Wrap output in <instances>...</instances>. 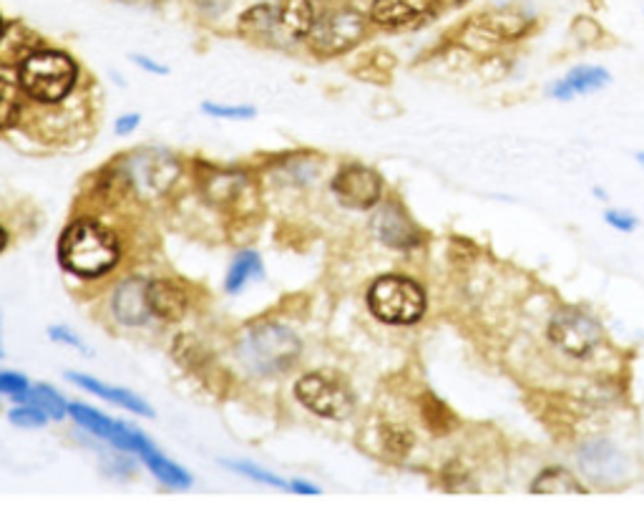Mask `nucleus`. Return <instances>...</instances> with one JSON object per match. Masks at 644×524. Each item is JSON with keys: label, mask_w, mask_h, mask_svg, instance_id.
Returning a JSON list of instances; mask_svg holds the SVG:
<instances>
[{"label": "nucleus", "mask_w": 644, "mask_h": 524, "mask_svg": "<svg viewBox=\"0 0 644 524\" xmlns=\"http://www.w3.org/2000/svg\"><path fill=\"white\" fill-rule=\"evenodd\" d=\"M59 260L78 278H101L116 268L119 242L101 222L76 220L61 235Z\"/></svg>", "instance_id": "obj_1"}, {"label": "nucleus", "mask_w": 644, "mask_h": 524, "mask_svg": "<svg viewBox=\"0 0 644 524\" xmlns=\"http://www.w3.org/2000/svg\"><path fill=\"white\" fill-rule=\"evenodd\" d=\"M300 351L302 343L297 333L277 326V322H262V326L249 328L237 345L239 361L257 376L285 374L300 358Z\"/></svg>", "instance_id": "obj_2"}, {"label": "nucleus", "mask_w": 644, "mask_h": 524, "mask_svg": "<svg viewBox=\"0 0 644 524\" xmlns=\"http://www.w3.org/2000/svg\"><path fill=\"white\" fill-rule=\"evenodd\" d=\"M21 86L30 99L53 103L71 94L76 84V63L61 51L30 53L21 63Z\"/></svg>", "instance_id": "obj_3"}, {"label": "nucleus", "mask_w": 644, "mask_h": 524, "mask_svg": "<svg viewBox=\"0 0 644 524\" xmlns=\"http://www.w3.org/2000/svg\"><path fill=\"white\" fill-rule=\"evenodd\" d=\"M368 305L377 320L391 326H410L425 313V293L410 278L385 276L370 288Z\"/></svg>", "instance_id": "obj_4"}, {"label": "nucleus", "mask_w": 644, "mask_h": 524, "mask_svg": "<svg viewBox=\"0 0 644 524\" xmlns=\"http://www.w3.org/2000/svg\"><path fill=\"white\" fill-rule=\"evenodd\" d=\"M297 399L305 409H310L312 414L335 418V422H343L352 414L356 409V397L345 386L340 378L327 376V374H308L302 376L295 386Z\"/></svg>", "instance_id": "obj_5"}, {"label": "nucleus", "mask_w": 644, "mask_h": 524, "mask_svg": "<svg viewBox=\"0 0 644 524\" xmlns=\"http://www.w3.org/2000/svg\"><path fill=\"white\" fill-rule=\"evenodd\" d=\"M362 36H366V19L350 8H337V11H330L315 21L308 38L318 53L337 56L358 46Z\"/></svg>", "instance_id": "obj_6"}, {"label": "nucleus", "mask_w": 644, "mask_h": 524, "mask_svg": "<svg viewBox=\"0 0 644 524\" xmlns=\"http://www.w3.org/2000/svg\"><path fill=\"white\" fill-rule=\"evenodd\" d=\"M69 414L74 416V422L81 426V429L91 431L94 437H99L103 441H109L111 447L119 451H128V454H139L141 459L154 451L157 447L151 443L141 431L132 429L124 422H114V418L99 414V411L91 406H84V403H71Z\"/></svg>", "instance_id": "obj_7"}, {"label": "nucleus", "mask_w": 644, "mask_h": 524, "mask_svg": "<svg viewBox=\"0 0 644 524\" xmlns=\"http://www.w3.org/2000/svg\"><path fill=\"white\" fill-rule=\"evenodd\" d=\"M128 182L136 192L147 197H157L166 192L179 176V161L164 149L136 151L126 167Z\"/></svg>", "instance_id": "obj_8"}, {"label": "nucleus", "mask_w": 644, "mask_h": 524, "mask_svg": "<svg viewBox=\"0 0 644 524\" xmlns=\"http://www.w3.org/2000/svg\"><path fill=\"white\" fill-rule=\"evenodd\" d=\"M552 341L571 356H590L602 343V330L594 318L577 308H564L552 320Z\"/></svg>", "instance_id": "obj_9"}, {"label": "nucleus", "mask_w": 644, "mask_h": 524, "mask_svg": "<svg viewBox=\"0 0 644 524\" xmlns=\"http://www.w3.org/2000/svg\"><path fill=\"white\" fill-rule=\"evenodd\" d=\"M381 176L362 164L343 167L333 180V192L343 207L370 209L381 199Z\"/></svg>", "instance_id": "obj_10"}, {"label": "nucleus", "mask_w": 644, "mask_h": 524, "mask_svg": "<svg viewBox=\"0 0 644 524\" xmlns=\"http://www.w3.org/2000/svg\"><path fill=\"white\" fill-rule=\"evenodd\" d=\"M149 282L141 278H128L121 282L114 290V301H111V308H114V316L124 326H147V322L154 318L149 305L147 295Z\"/></svg>", "instance_id": "obj_11"}, {"label": "nucleus", "mask_w": 644, "mask_h": 524, "mask_svg": "<svg viewBox=\"0 0 644 524\" xmlns=\"http://www.w3.org/2000/svg\"><path fill=\"white\" fill-rule=\"evenodd\" d=\"M436 0H373V21L383 28H406L429 19Z\"/></svg>", "instance_id": "obj_12"}, {"label": "nucleus", "mask_w": 644, "mask_h": 524, "mask_svg": "<svg viewBox=\"0 0 644 524\" xmlns=\"http://www.w3.org/2000/svg\"><path fill=\"white\" fill-rule=\"evenodd\" d=\"M147 295H149L151 313H154V318H159V320L176 322V320H182V316L189 308L187 293H184V288L174 280L149 282Z\"/></svg>", "instance_id": "obj_13"}, {"label": "nucleus", "mask_w": 644, "mask_h": 524, "mask_svg": "<svg viewBox=\"0 0 644 524\" xmlns=\"http://www.w3.org/2000/svg\"><path fill=\"white\" fill-rule=\"evenodd\" d=\"M66 378H69L71 383L81 386V389H84V391H91V393H96V397H101V399H107L111 403H116V406H121V409L132 411V414L154 416V411H151L149 403L144 401L141 397H136V393H132V391L116 389V386L103 383V381H99V378H94V376L76 374V370H74V374H66Z\"/></svg>", "instance_id": "obj_14"}, {"label": "nucleus", "mask_w": 644, "mask_h": 524, "mask_svg": "<svg viewBox=\"0 0 644 524\" xmlns=\"http://www.w3.org/2000/svg\"><path fill=\"white\" fill-rule=\"evenodd\" d=\"M377 235L391 247H413L418 245V230L398 207H385L375 220Z\"/></svg>", "instance_id": "obj_15"}, {"label": "nucleus", "mask_w": 644, "mask_h": 524, "mask_svg": "<svg viewBox=\"0 0 644 524\" xmlns=\"http://www.w3.org/2000/svg\"><path fill=\"white\" fill-rule=\"evenodd\" d=\"M277 26L293 38L310 36L315 26V11H312L310 0H277L275 3Z\"/></svg>", "instance_id": "obj_16"}, {"label": "nucleus", "mask_w": 644, "mask_h": 524, "mask_svg": "<svg viewBox=\"0 0 644 524\" xmlns=\"http://www.w3.org/2000/svg\"><path fill=\"white\" fill-rule=\"evenodd\" d=\"M262 272V257L257 255L255 249H245V253H239L235 260H232L224 288H227V293L237 295L249 285V282L260 280Z\"/></svg>", "instance_id": "obj_17"}, {"label": "nucleus", "mask_w": 644, "mask_h": 524, "mask_svg": "<svg viewBox=\"0 0 644 524\" xmlns=\"http://www.w3.org/2000/svg\"><path fill=\"white\" fill-rule=\"evenodd\" d=\"M15 401H18V403H30V406H36V409L44 411L46 416H51L53 422H59V418H63V416L69 414L66 399H63L61 393L55 391V389H51V386H44V383L28 386V389L23 391L21 397H15Z\"/></svg>", "instance_id": "obj_18"}, {"label": "nucleus", "mask_w": 644, "mask_h": 524, "mask_svg": "<svg viewBox=\"0 0 644 524\" xmlns=\"http://www.w3.org/2000/svg\"><path fill=\"white\" fill-rule=\"evenodd\" d=\"M144 464L149 466V472L154 474V477L164 484V487H172V489H187L191 484L189 472H184L179 464L172 462V459H166L161 451H149L147 456H144Z\"/></svg>", "instance_id": "obj_19"}, {"label": "nucleus", "mask_w": 644, "mask_h": 524, "mask_svg": "<svg viewBox=\"0 0 644 524\" xmlns=\"http://www.w3.org/2000/svg\"><path fill=\"white\" fill-rule=\"evenodd\" d=\"M536 495H584V487H579V482L564 470H549L534 484Z\"/></svg>", "instance_id": "obj_20"}, {"label": "nucleus", "mask_w": 644, "mask_h": 524, "mask_svg": "<svg viewBox=\"0 0 644 524\" xmlns=\"http://www.w3.org/2000/svg\"><path fill=\"white\" fill-rule=\"evenodd\" d=\"M604 81H607V74L599 69H579L564 84H559V88H554V94L561 96V99H569L571 94L592 92V88L604 86Z\"/></svg>", "instance_id": "obj_21"}, {"label": "nucleus", "mask_w": 644, "mask_h": 524, "mask_svg": "<svg viewBox=\"0 0 644 524\" xmlns=\"http://www.w3.org/2000/svg\"><path fill=\"white\" fill-rule=\"evenodd\" d=\"M21 111L18 88H15L8 78H0V129H8L15 124Z\"/></svg>", "instance_id": "obj_22"}, {"label": "nucleus", "mask_w": 644, "mask_h": 524, "mask_svg": "<svg viewBox=\"0 0 644 524\" xmlns=\"http://www.w3.org/2000/svg\"><path fill=\"white\" fill-rule=\"evenodd\" d=\"M242 187H245V180H242L239 174H216L214 180H209L207 184L209 197L220 202V205H227V202L235 199Z\"/></svg>", "instance_id": "obj_23"}, {"label": "nucleus", "mask_w": 644, "mask_h": 524, "mask_svg": "<svg viewBox=\"0 0 644 524\" xmlns=\"http://www.w3.org/2000/svg\"><path fill=\"white\" fill-rule=\"evenodd\" d=\"M230 470H235L242 477L252 479V482H260V484H268V487H280V489H287L289 491V482H285L277 474H272L268 470H262V466H257L252 462H227Z\"/></svg>", "instance_id": "obj_24"}, {"label": "nucleus", "mask_w": 644, "mask_h": 524, "mask_svg": "<svg viewBox=\"0 0 644 524\" xmlns=\"http://www.w3.org/2000/svg\"><path fill=\"white\" fill-rule=\"evenodd\" d=\"M46 414L36 406H30V403H26V406H18L11 411V422L15 426H21V429H40V426H46Z\"/></svg>", "instance_id": "obj_25"}, {"label": "nucleus", "mask_w": 644, "mask_h": 524, "mask_svg": "<svg viewBox=\"0 0 644 524\" xmlns=\"http://www.w3.org/2000/svg\"><path fill=\"white\" fill-rule=\"evenodd\" d=\"M205 114L216 117V119H252L255 109L252 107H224V103H205Z\"/></svg>", "instance_id": "obj_26"}, {"label": "nucleus", "mask_w": 644, "mask_h": 524, "mask_svg": "<svg viewBox=\"0 0 644 524\" xmlns=\"http://www.w3.org/2000/svg\"><path fill=\"white\" fill-rule=\"evenodd\" d=\"M28 378L21 376V374H13V370H0V393H5V397H21L23 391L28 389Z\"/></svg>", "instance_id": "obj_27"}, {"label": "nucleus", "mask_w": 644, "mask_h": 524, "mask_svg": "<svg viewBox=\"0 0 644 524\" xmlns=\"http://www.w3.org/2000/svg\"><path fill=\"white\" fill-rule=\"evenodd\" d=\"M48 336H51L55 343H61V345H74V349H78V351H84V353H86L84 345H81V338L74 333V330H69L66 326H53V328H48Z\"/></svg>", "instance_id": "obj_28"}, {"label": "nucleus", "mask_w": 644, "mask_h": 524, "mask_svg": "<svg viewBox=\"0 0 644 524\" xmlns=\"http://www.w3.org/2000/svg\"><path fill=\"white\" fill-rule=\"evenodd\" d=\"M136 126H139V114L121 117V119L116 121V134H128V132H134Z\"/></svg>", "instance_id": "obj_29"}, {"label": "nucleus", "mask_w": 644, "mask_h": 524, "mask_svg": "<svg viewBox=\"0 0 644 524\" xmlns=\"http://www.w3.org/2000/svg\"><path fill=\"white\" fill-rule=\"evenodd\" d=\"M607 220L615 224V228H624V230H632L634 228V220L632 217H619L617 212H609Z\"/></svg>", "instance_id": "obj_30"}, {"label": "nucleus", "mask_w": 644, "mask_h": 524, "mask_svg": "<svg viewBox=\"0 0 644 524\" xmlns=\"http://www.w3.org/2000/svg\"><path fill=\"white\" fill-rule=\"evenodd\" d=\"M289 491H300V495H318V487H312L310 482H289Z\"/></svg>", "instance_id": "obj_31"}, {"label": "nucleus", "mask_w": 644, "mask_h": 524, "mask_svg": "<svg viewBox=\"0 0 644 524\" xmlns=\"http://www.w3.org/2000/svg\"><path fill=\"white\" fill-rule=\"evenodd\" d=\"M134 61L139 63L141 69H147V71H154V74H166V69L164 66H159V63H154V61H149V59H144V56H134Z\"/></svg>", "instance_id": "obj_32"}, {"label": "nucleus", "mask_w": 644, "mask_h": 524, "mask_svg": "<svg viewBox=\"0 0 644 524\" xmlns=\"http://www.w3.org/2000/svg\"><path fill=\"white\" fill-rule=\"evenodd\" d=\"M438 3H443V5H448V8H456V5H461V3H466V0H438Z\"/></svg>", "instance_id": "obj_33"}, {"label": "nucleus", "mask_w": 644, "mask_h": 524, "mask_svg": "<svg viewBox=\"0 0 644 524\" xmlns=\"http://www.w3.org/2000/svg\"><path fill=\"white\" fill-rule=\"evenodd\" d=\"M5 240H8V237H5V230H3V228H0V249H3V247H5Z\"/></svg>", "instance_id": "obj_34"}, {"label": "nucleus", "mask_w": 644, "mask_h": 524, "mask_svg": "<svg viewBox=\"0 0 644 524\" xmlns=\"http://www.w3.org/2000/svg\"><path fill=\"white\" fill-rule=\"evenodd\" d=\"M0 36H3V21H0Z\"/></svg>", "instance_id": "obj_35"}, {"label": "nucleus", "mask_w": 644, "mask_h": 524, "mask_svg": "<svg viewBox=\"0 0 644 524\" xmlns=\"http://www.w3.org/2000/svg\"><path fill=\"white\" fill-rule=\"evenodd\" d=\"M0 356H3V345H0Z\"/></svg>", "instance_id": "obj_36"}, {"label": "nucleus", "mask_w": 644, "mask_h": 524, "mask_svg": "<svg viewBox=\"0 0 644 524\" xmlns=\"http://www.w3.org/2000/svg\"><path fill=\"white\" fill-rule=\"evenodd\" d=\"M640 159H642V161H644V155H642V157H640Z\"/></svg>", "instance_id": "obj_37"}]
</instances>
